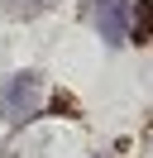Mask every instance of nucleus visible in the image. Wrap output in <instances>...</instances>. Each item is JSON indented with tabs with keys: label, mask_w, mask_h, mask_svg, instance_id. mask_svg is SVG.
Wrapping results in <instances>:
<instances>
[{
	"label": "nucleus",
	"mask_w": 153,
	"mask_h": 158,
	"mask_svg": "<svg viewBox=\"0 0 153 158\" xmlns=\"http://www.w3.org/2000/svg\"><path fill=\"white\" fill-rule=\"evenodd\" d=\"M43 96H48L43 72H14V77H5V86H0V120L10 129L29 125L43 110Z\"/></svg>",
	"instance_id": "f257e3e1"
},
{
	"label": "nucleus",
	"mask_w": 153,
	"mask_h": 158,
	"mask_svg": "<svg viewBox=\"0 0 153 158\" xmlns=\"http://www.w3.org/2000/svg\"><path fill=\"white\" fill-rule=\"evenodd\" d=\"M134 19H129V43H148L153 39V0H134Z\"/></svg>",
	"instance_id": "f03ea898"
},
{
	"label": "nucleus",
	"mask_w": 153,
	"mask_h": 158,
	"mask_svg": "<svg viewBox=\"0 0 153 158\" xmlns=\"http://www.w3.org/2000/svg\"><path fill=\"white\" fill-rule=\"evenodd\" d=\"M0 5H5L10 15H38V10H48L53 0H0Z\"/></svg>",
	"instance_id": "7ed1b4c3"
},
{
	"label": "nucleus",
	"mask_w": 153,
	"mask_h": 158,
	"mask_svg": "<svg viewBox=\"0 0 153 158\" xmlns=\"http://www.w3.org/2000/svg\"><path fill=\"white\" fill-rule=\"evenodd\" d=\"M0 153H5V148H0Z\"/></svg>",
	"instance_id": "20e7f679"
}]
</instances>
